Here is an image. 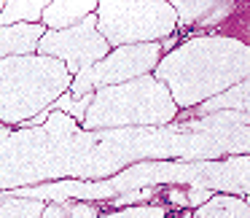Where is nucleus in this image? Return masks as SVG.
I'll list each match as a JSON object with an SVG mask.
<instances>
[{
	"label": "nucleus",
	"instance_id": "nucleus-6",
	"mask_svg": "<svg viewBox=\"0 0 250 218\" xmlns=\"http://www.w3.org/2000/svg\"><path fill=\"white\" fill-rule=\"evenodd\" d=\"M110 51L108 41L97 30V17L89 14L83 22L65 30H46L38 41V54L54 57L67 67L70 76L81 73L83 67L94 65Z\"/></svg>",
	"mask_w": 250,
	"mask_h": 218
},
{
	"label": "nucleus",
	"instance_id": "nucleus-5",
	"mask_svg": "<svg viewBox=\"0 0 250 218\" xmlns=\"http://www.w3.org/2000/svg\"><path fill=\"white\" fill-rule=\"evenodd\" d=\"M159 60H162V46H159V41H153V44L113 46L103 60H97L94 65H89V67H83L81 73H76L67 92L78 97V94L97 92V89H103V87L132 81V78H137V76L153 73V67H156Z\"/></svg>",
	"mask_w": 250,
	"mask_h": 218
},
{
	"label": "nucleus",
	"instance_id": "nucleus-1",
	"mask_svg": "<svg viewBox=\"0 0 250 218\" xmlns=\"http://www.w3.org/2000/svg\"><path fill=\"white\" fill-rule=\"evenodd\" d=\"M250 49L229 35H199L169 49L153 67L178 108H194L223 89L248 81Z\"/></svg>",
	"mask_w": 250,
	"mask_h": 218
},
{
	"label": "nucleus",
	"instance_id": "nucleus-17",
	"mask_svg": "<svg viewBox=\"0 0 250 218\" xmlns=\"http://www.w3.org/2000/svg\"><path fill=\"white\" fill-rule=\"evenodd\" d=\"M3 3H6V0H0V11H3Z\"/></svg>",
	"mask_w": 250,
	"mask_h": 218
},
{
	"label": "nucleus",
	"instance_id": "nucleus-8",
	"mask_svg": "<svg viewBox=\"0 0 250 218\" xmlns=\"http://www.w3.org/2000/svg\"><path fill=\"white\" fill-rule=\"evenodd\" d=\"M43 33L46 27L41 22H22V24L0 27V60L19 57V54H35Z\"/></svg>",
	"mask_w": 250,
	"mask_h": 218
},
{
	"label": "nucleus",
	"instance_id": "nucleus-12",
	"mask_svg": "<svg viewBox=\"0 0 250 218\" xmlns=\"http://www.w3.org/2000/svg\"><path fill=\"white\" fill-rule=\"evenodd\" d=\"M199 218H248V205L234 196H215L199 210Z\"/></svg>",
	"mask_w": 250,
	"mask_h": 218
},
{
	"label": "nucleus",
	"instance_id": "nucleus-7",
	"mask_svg": "<svg viewBox=\"0 0 250 218\" xmlns=\"http://www.w3.org/2000/svg\"><path fill=\"white\" fill-rule=\"evenodd\" d=\"M178 17V27H212L234 8V0H167Z\"/></svg>",
	"mask_w": 250,
	"mask_h": 218
},
{
	"label": "nucleus",
	"instance_id": "nucleus-2",
	"mask_svg": "<svg viewBox=\"0 0 250 218\" xmlns=\"http://www.w3.org/2000/svg\"><path fill=\"white\" fill-rule=\"evenodd\" d=\"M73 84L60 60L46 54H19L0 60V121L24 124L46 110Z\"/></svg>",
	"mask_w": 250,
	"mask_h": 218
},
{
	"label": "nucleus",
	"instance_id": "nucleus-4",
	"mask_svg": "<svg viewBox=\"0 0 250 218\" xmlns=\"http://www.w3.org/2000/svg\"><path fill=\"white\" fill-rule=\"evenodd\" d=\"M97 30L108 46L153 44L178 30L167 0H97Z\"/></svg>",
	"mask_w": 250,
	"mask_h": 218
},
{
	"label": "nucleus",
	"instance_id": "nucleus-11",
	"mask_svg": "<svg viewBox=\"0 0 250 218\" xmlns=\"http://www.w3.org/2000/svg\"><path fill=\"white\" fill-rule=\"evenodd\" d=\"M51 0H6L0 11V27L22 22H41V14Z\"/></svg>",
	"mask_w": 250,
	"mask_h": 218
},
{
	"label": "nucleus",
	"instance_id": "nucleus-16",
	"mask_svg": "<svg viewBox=\"0 0 250 218\" xmlns=\"http://www.w3.org/2000/svg\"><path fill=\"white\" fill-rule=\"evenodd\" d=\"M70 218H97V213L86 205H70Z\"/></svg>",
	"mask_w": 250,
	"mask_h": 218
},
{
	"label": "nucleus",
	"instance_id": "nucleus-3",
	"mask_svg": "<svg viewBox=\"0 0 250 218\" xmlns=\"http://www.w3.org/2000/svg\"><path fill=\"white\" fill-rule=\"evenodd\" d=\"M178 105L172 103L167 87L153 73L137 76L132 81L113 84L92 92L81 124L86 130L105 127H159L175 119Z\"/></svg>",
	"mask_w": 250,
	"mask_h": 218
},
{
	"label": "nucleus",
	"instance_id": "nucleus-14",
	"mask_svg": "<svg viewBox=\"0 0 250 218\" xmlns=\"http://www.w3.org/2000/svg\"><path fill=\"white\" fill-rule=\"evenodd\" d=\"M43 205L41 199H6L0 202V218H38Z\"/></svg>",
	"mask_w": 250,
	"mask_h": 218
},
{
	"label": "nucleus",
	"instance_id": "nucleus-13",
	"mask_svg": "<svg viewBox=\"0 0 250 218\" xmlns=\"http://www.w3.org/2000/svg\"><path fill=\"white\" fill-rule=\"evenodd\" d=\"M89 103H92V92H89V94H78V97H76V94H70V92H65V94H60V97L51 103V108L62 110V113H67L70 119H76V121H83Z\"/></svg>",
	"mask_w": 250,
	"mask_h": 218
},
{
	"label": "nucleus",
	"instance_id": "nucleus-10",
	"mask_svg": "<svg viewBox=\"0 0 250 218\" xmlns=\"http://www.w3.org/2000/svg\"><path fill=\"white\" fill-rule=\"evenodd\" d=\"M218 110H234V113H245L248 110V81H239L234 87L223 89L221 94L199 103V113L212 116Z\"/></svg>",
	"mask_w": 250,
	"mask_h": 218
},
{
	"label": "nucleus",
	"instance_id": "nucleus-15",
	"mask_svg": "<svg viewBox=\"0 0 250 218\" xmlns=\"http://www.w3.org/2000/svg\"><path fill=\"white\" fill-rule=\"evenodd\" d=\"M67 216H70V205H62V202H57V205L43 207L38 218H67Z\"/></svg>",
	"mask_w": 250,
	"mask_h": 218
},
{
	"label": "nucleus",
	"instance_id": "nucleus-9",
	"mask_svg": "<svg viewBox=\"0 0 250 218\" xmlns=\"http://www.w3.org/2000/svg\"><path fill=\"white\" fill-rule=\"evenodd\" d=\"M97 11V0H51L41 14V24L46 30H65L83 22Z\"/></svg>",
	"mask_w": 250,
	"mask_h": 218
}]
</instances>
